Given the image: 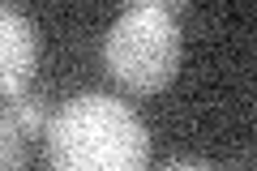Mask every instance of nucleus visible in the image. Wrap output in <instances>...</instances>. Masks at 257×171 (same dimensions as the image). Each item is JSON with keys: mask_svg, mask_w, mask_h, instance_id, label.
Listing matches in <instances>:
<instances>
[{"mask_svg": "<svg viewBox=\"0 0 257 171\" xmlns=\"http://www.w3.org/2000/svg\"><path fill=\"white\" fill-rule=\"evenodd\" d=\"M180 18L163 0L128 5L107 30L103 60L128 94H159L180 69Z\"/></svg>", "mask_w": 257, "mask_h": 171, "instance_id": "f03ea898", "label": "nucleus"}, {"mask_svg": "<svg viewBox=\"0 0 257 171\" xmlns=\"http://www.w3.org/2000/svg\"><path fill=\"white\" fill-rule=\"evenodd\" d=\"M5 116L18 120V128H22L26 137H47V124H52V111H47V103L35 99V94L9 99V103H5Z\"/></svg>", "mask_w": 257, "mask_h": 171, "instance_id": "20e7f679", "label": "nucleus"}, {"mask_svg": "<svg viewBox=\"0 0 257 171\" xmlns=\"http://www.w3.org/2000/svg\"><path fill=\"white\" fill-rule=\"evenodd\" d=\"M43 158L47 171H146L150 133L128 103L111 94H73L52 111Z\"/></svg>", "mask_w": 257, "mask_h": 171, "instance_id": "f257e3e1", "label": "nucleus"}, {"mask_svg": "<svg viewBox=\"0 0 257 171\" xmlns=\"http://www.w3.org/2000/svg\"><path fill=\"white\" fill-rule=\"evenodd\" d=\"M26 141H30V137L18 128V120H13V116H0V171H26L30 167Z\"/></svg>", "mask_w": 257, "mask_h": 171, "instance_id": "39448f33", "label": "nucleus"}, {"mask_svg": "<svg viewBox=\"0 0 257 171\" xmlns=\"http://www.w3.org/2000/svg\"><path fill=\"white\" fill-rule=\"evenodd\" d=\"M39 64V30L18 5L0 9V90L5 99H22Z\"/></svg>", "mask_w": 257, "mask_h": 171, "instance_id": "7ed1b4c3", "label": "nucleus"}, {"mask_svg": "<svg viewBox=\"0 0 257 171\" xmlns=\"http://www.w3.org/2000/svg\"><path fill=\"white\" fill-rule=\"evenodd\" d=\"M159 171H214V167H206V162H197V158H172V162H163Z\"/></svg>", "mask_w": 257, "mask_h": 171, "instance_id": "423d86ee", "label": "nucleus"}]
</instances>
